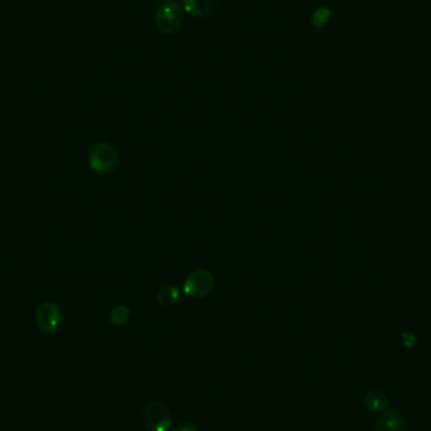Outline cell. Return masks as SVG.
Wrapping results in <instances>:
<instances>
[{"mask_svg": "<svg viewBox=\"0 0 431 431\" xmlns=\"http://www.w3.org/2000/svg\"><path fill=\"white\" fill-rule=\"evenodd\" d=\"M224 0H182L186 13L197 18H207L219 10Z\"/></svg>", "mask_w": 431, "mask_h": 431, "instance_id": "cell-6", "label": "cell"}, {"mask_svg": "<svg viewBox=\"0 0 431 431\" xmlns=\"http://www.w3.org/2000/svg\"><path fill=\"white\" fill-rule=\"evenodd\" d=\"M180 291L178 288H175L174 285H166L163 286L158 294H156V300L163 305V307H172L174 304L180 302Z\"/></svg>", "mask_w": 431, "mask_h": 431, "instance_id": "cell-9", "label": "cell"}, {"mask_svg": "<svg viewBox=\"0 0 431 431\" xmlns=\"http://www.w3.org/2000/svg\"><path fill=\"white\" fill-rule=\"evenodd\" d=\"M376 431H405L404 418L397 411H387L379 418Z\"/></svg>", "mask_w": 431, "mask_h": 431, "instance_id": "cell-7", "label": "cell"}, {"mask_svg": "<svg viewBox=\"0 0 431 431\" xmlns=\"http://www.w3.org/2000/svg\"><path fill=\"white\" fill-rule=\"evenodd\" d=\"M402 341L405 343L406 347L411 348L416 344V337L411 333H405L402 335Z\"/></svg>", "mask_w": 431, "mask_h": 431, "instance_id": "cell-13", "label": "cell"}, {"mask_svg": "<svg viewBox=\"0 0 431 431\" xmlns=\"http://www.w3.org/2000/svg\"><path fill=\"white\" fill-rule=\"evenodd\" d=\"M183 23V8L175 0H161L155 13V26L163 34H173Z\"/></svg>", "mask_w": 431, "mask_h": 431, "instance_id": "cell-2", "label": "cell"}, {"mask_svg": "<svg viewBox=\"0 0 431 431\" xmlns=\"http://www.w3.org/2000/svg\"><path fill=\"white\" fill-rule=\"evenodd\" d=\"M119 164V152L115 145L101 142L95 144L89 154V167L98 175H106L115 170Z\"/></svg>", "mask_w": 431, "mask_h": 431, "instance_id": "cell-1", "label": "cell"}, {"mask_svg": "<svg viewBox=\"0 0 431 431\" xmlns=\"http://www.w3.org/2000/svg\"><path fill=\"white\" fill-rule=\"evenodd\" d=\"M130 309L126 305H116L110 312L109 322L114 327H122L125 323L129 321Z\"/></svg>", "mask_w": 431, "mask_h": 431, "instance_id": "cell-10", "label": "cell"}, {"mask_svg": "<svg viewBox=\"0 0 431 431\" xmlns=\"http://www.w3.org/2000/svg\"><path fill=\"white\" fill-rule=\"evenodd\" d=\"M144 424L150 431H168L172 426V411L164 402L152 401L143 411Z\"/></svg>", "mask_w": 431, "mask_h": 431, "instance_id": "cell-4", "label": "cell"}, {"mask_svg": "<svg viewBox=\"0 0 431 431\" xmlns=\"http://www.w3.org/2000/svg\"><path fill=\"white\" fill-rule=\"evenodd\" d=\"M34 322L43 335H54L62 327L64 313L56 302H42L34 312Z\"/></svg>", "mask_w": 431, "mask_h": 431, "instance_id": "cell-3", "label": "cell"}, {"mask_svg": "<svg viewBox=\"0 0 431 431\" xmlns=\"http://www.w3.org/2000/svg\"><path fill=\"white\" fill-rule=\"evenodd\" d=\"M330 17H332L330 8L327 7V6L319 7L312 15V26L316 28V29L323 28L326 24H328Z\"/></svg>", "mask_w": 431, "mask_h": 431, "instance_id": "cell-11", "label": "cell"}, {"mask_svg": "<svg viewBox=\"0 0 431 431\" xmlns=\"http://www.w3.org/2000/svg\"><path fill=\"white\" fill-rule=\"evenodd\" d=\"M216 279L212 272L206 269H198L191 272L184 280L183 290L189 298L202 299L212 293Z\"/></svg>", "mask_w": 431, "mask_h": 431, "instance_id": "cell-5", "label": "cell"}, {"mask_svg": "<svg viewBox=\"0 0 431 431\" xmlns=\"http://www.w3.org/2000/svg\"><path fill=\"white\" fill-rule=\"evenodd\" d=\"M170 431H198V429H197V426L192 424V423L182 421V423H178L175 426H173Z\"/></svg>", "mask_w": 431, "mask_h": 431, "instance_id": "cell-12", "label": "cell"}, {"mask_svg": "<svg viewBox=\"0 0 431 431\" xmlns=\"http://www.w3.org/2000/svg\"><path fill=\"white\" fill-rule=\"evenodd\" d=\"M363 405L368 411L383 412L386 411L388 407V399L380 390H372L365 395Z\"/></svg>", "mask_w": 431, "mask_h": 431, "instance_id": "cell-8", "label": "cell"}]
</instances>
